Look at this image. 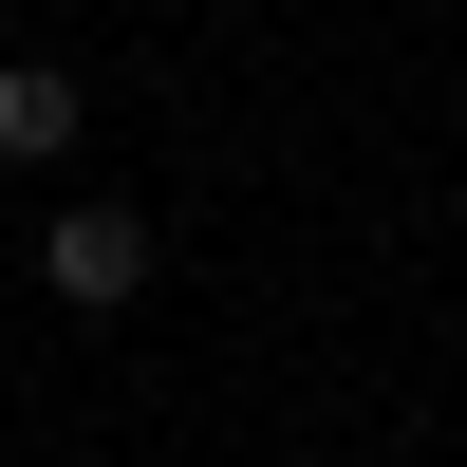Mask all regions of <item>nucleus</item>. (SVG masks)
I'll list each match as a JSON object with an SVG mask.
<instances>
[{"label": "nucleus", "mask_w": 467, "mask_h": 467, "mask_svg": "<svg viewBox=\"0 0 467 467\" xmlns=\"http://www.w3.org/2000/svg\"><path fill=\"white\" fill-rule=\"evenodd\" d=\"M37 281H57L75 318H131L150 299V206H57L37 224Z\"/></svg>", "instance_id": "f257e3e1"}, {"label": "nucleus", "mask_w": 467, "mask_h": 467, "mask_svg": "<svg viewBox=\"0 0 467 467\" xmlns=\"http://www.w3.org/2000/svg\"><path fill=\"white\" fill-rule=\"evenodd\" d=\"M75 131H94V94H75L57 57H0V150H19V169H57Z\"/></svg>", "instance_id": "f03ea898"}]
</instances>
